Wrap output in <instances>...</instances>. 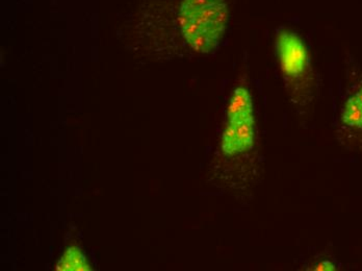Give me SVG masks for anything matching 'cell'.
<instances>
[{"label": "cell", "instance_id": "cell-1", "mask_svg": "<svg viewBox=\"0 0 362 271\" xmlns=\"http://www.w3.org/2000/svg\"><path fill=\"white\" fill-rule=\"evenodd\" d=\"M229 20L226 0H180L176 23L187 45L198 54L217 50Z\"/></svg>", "mask_w": 362, "mask_h": 271}, {"label": "cell", "instance_id": "cell-2", "mask_svg": "<svg viewBox=\"0 0 362 271\" xmlns=\"http://www.w3.org/2000/svg\"><path fill=\"white\" fill-rule=\"evenodd\" d=\"M226 125L221 139V149L227 156L247 153L255 142V113L248 88L238 86L227 107Z\"/></svg>", "mask_w": 362, "mask_h": 271}, {"label": "cell", "instance_id": "cell-3", "mask_svg": "<svg viewBox=\"0 0 362 271\" xmlns=\"http://www.w3.org/2000/svg\"><path fill=\"white\" fill-rule=\"evenodd\" d=\"M275 52L282 76L293 92L308 91L313 81V66L308 46L301 37L288 28L276 34Z\"/></svg>", "mask_w": 362, "mask_h": 271}, {"label": "cell", "instance_id": "cell-4", "mask_svg": "<svg viewBox=\"0 0 362 271\" xmlns=\"http://www.w3.org/2000/svg\"><path fill=\"white\" fill-rule=\"evenodd\" d=\"M54 270L57 271H90L93 268L81 248L77 246H70L57 261Z\"/></svg>", "mask_w": 362, "mask_h": 271}, {"label": "cell", "instance_id": "cell-5", "mask_svg": "<svg viewBox=\"0 0 362 271\" xmlns=\"http://www.w3.org/2000/svg\"><path fill=\"white\" fill-rule=\"evenodd\" d=\"M341 119L346 127L362 129V86L358 91L346 99L341 110Z\"/></svg>", "mask_w": 362, "mask_h": 271}, {"label": "cell", "instance_id": "cell-6", "mask_svg": "<svg viewBox=\"0 0 362 271\" xmlns=\"http://www.w3.org/2000/svg\"><path fill=\"white\" fill-rule=\"evenodd\" d=\"M337 270V265H335L334 263H332V262L329 261V260H325V261L317 264V265L313 268V270L315 271H334Z\"/></svg>", "mask_w": 362, "mask_h": 271}]
</instances>
